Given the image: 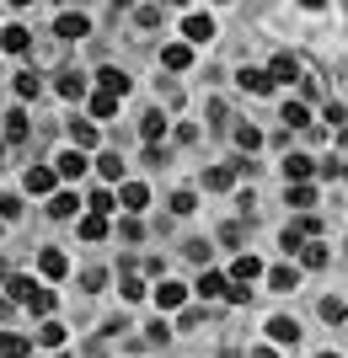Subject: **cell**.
Returning <instances> with one entry per match:
<instances>
[{"label":"cell","mask_w":348,"mask_h":358,"mask_svg":"<svg viewBox=\"0 0 348 358\" xmlns=\"http://www.w3.org/2000/svg\"><path fill=\"white\" fill-rule=\"evenodd\" d=\"M6 284H11V299H16V305H27L32 315H48V310H54V294H48L43 284H32V278H6Z\"/></svg>","instance_id":"6da1fadb"},{"label":"cell","mask_w":348,"mask_h":358,"mask_svg":"<svg viewBox=\"0 0 348 358\" xmlns=\"http://www.w3.org/2000/svg\"><path fill=\"white\" fill-rule=\"evenodd\" d=\"M54 32H60L64 43H76V38H86V32H91V22H86L81 11H64L60 22H54Z\"/></svg>","instance_id":"7a4b0ae2"},{"label":"cell","mask_w":348,"mask_h":358,"mask_svg":"<svg viewBox=\"0 0 348 358\" xmlns=\"http://www.w3.org/2000/svg\"><path fill=\"white\" fill-rule=\"evenodd\" d=\"M268 337H273L279 348H295V343H300V327H295L289 315H273V321H268Z\"/></svg>","instance_id":"3957f363"},{"label":"cell","mask_w":348,"mask_h":358,"mask_svg":"<svg viewBox=\"0 0 348 358\" xmlns=\"http://www.w3.org/2000/svg\"><path fill=\"white\" fill-rule=\"evenodd\" d=\"M81 171H86V155H81V150H64L60 161H54V177H64V182H76Z\"/></svg>","instance_id":"277c9868"},{"label":"cell","mask_w":348,"mask_h":358,"mask_svg":"<svg viewBox=\"0 0 348 358\" xmlns=\"http://www.w3.org/2000/svg\"><path fill=\"white\" fill-rule=\"evenodd\" d=\"M0 358H32V343L16 331H0Z\"/></svg>","instance_id":"5b68a950"},{"label":"cell","mask_w":348,"mask_h":358,"mask_svg":"<svg viewBox=\"0 0 348 358\" xmlns=\"http://www.w3.org/2000/svg\"><path fill=\"white\" fill-rule=\"evenodd\" d=\"M204 187H209V193H225V187H236V166H214V171H204Z\"/></svg>","instance_id":"8992f818"},{"label":"cell","mask_w":348,"mask_h":358,"mask_svg":"<svg viewBox=\"0 0 348 358\" xmlns=\"http://www.w3.org/2000/svg\"><path fill=\"white\" fill-rule=\"evenodd\" d=\"M118 203H123V209H145V203H151L145 182H123V187H118Z\"/></svg>","instance_id":"52a82bcc"},{"label":"cell","mask_w":348,"mask_h":358,"mask_svg":"<svg viewBox=\"0 0 348 358\" xmlns=\"http://www.w3.org/2000/svg\"><path fill=\"white\" fill-rule=\"evenodd\" d=\"M118 91H97V96H91V118H113V113H118Z\"/></svg>","instance_id":"ba28073f"},{"label":"cell","mask_w":348,"mask_h":358,"mask_svg":"<svg viewBox=\"0 0 348 358\" xmlns=\"http://www.w3.org/2000/svg\"><path fill=\"white\" fill-rule=\"evenodd\" d=\"M182 299H188V289H182V284H172V278H167L161 289H155V305H161V310H177Z\"/></svg>","instance_id":"9c48e42d"},{"label":"cell","mask_w":348,"mask_h":358,"mask_svg":"<svg viewBox=\"0 0 348 358\" xmlns=\"http://www.w3.org/2000/svg\"><path fill=\"white\" fill-rule=\"evenodd\" d=\"M242 91H252V96H268V91H273L268 70H242Z\"/></svg>","instance_id":"30bf717a"},{"label":"cell","mask_w":348,"mask_h":358,"mask_svg":"<svg viewBox=\"0 0 348 358\" xmlns=\"http://www.w3.org/2000/svg\"><path fill=\"white\" fill-rule=\"evenodd\" d=\"M182 32H188L193 43H209V38H214V22H209V16H188V22H182Z\"/></svg>","instance_id":"8fae6325"},{"label":"cell","mask_w":348,"mask_h":358,"mask_svg":"<svg viewBox=\"0 0 348 358\" xmlns=\"http://www.w3.org/2000/svg\"><path fill=\"white\" fill-rule=\"evenodd\" d=\"M230 278H236V284H252V278H263V262H258V257H236Z\"/></svg>","instance_id":"7c38bea8"},{"label":"cell","mask_w":348,"mask_h":358,"mask_svg":"<svg viewBox=\"0 0 348 358\" xmlns=\"http://www.w3.org/2000/svg\"><path fill=\"white\" fill-rule=\"evenodd\" d=\"M0 43H6V54H27L32 32H27V27H6V32H0Z\"/></svg>","instance_id":"4fadbf2b"},{"label":"cell","mask_w":348,"mask_h":358,"mask_svg":"<svg viewBox=\"0 0 348 358\" xmlns=\"http://www.w3.org/2000/svg\"><path fill=\"white\" fill-rule=\"evenodd\" d=\"M27 193H54V171L48 166H27Z\"/></svg>","instance_id":"5bb4252c"},{"label":"cell","mask_w":348,"mask_h":358,"mask_svg":"<svg viewBox=\"0 0 348 358\" xmlns=\"http://www.w3.org/2000/svg\"><path fill=\"white\" fill-rule=\"evenodd\" d=\"M311 171H316V161H311V155H289V161H284V177H289V182H305Z\"/></svg>","instance_id":"9a60e30c"},{"label":"cell","mask_w":348,"mask_h":358,"mask_svg":"<svg viewBox=\"0 0 348 358\" xmlns=\"http://www.w3.org/2000/svg\"><path fill=\"white\" fill-rule=\"evenodd\" d=\"M38 268H43L48 278H64V273H70V262H64V252H54V246H48V252L38 257Z\"/></svg>","instance_id":"2e32d148"},{"label":"cell","mask_w":348,"mask_h":358,"mask_svg":"<svg viewBox=\"0 0 348 358\" xmlns=\"http://www.w3.org/2000/svg\"><path fill=\"white\" fill-rule=\"evenodd\" d=\"M295 75H300V59H289V54H279L268 64V80H295Z\"/></svg>","instance_id":"e0dca14e"},{"label":"cell","mask_w":348,"mask_h":358,"mask_svg":"<svg viewBox=\"0 0 348 358\" xmlns=\"http://www.w3.org/2000/svg\"><path fill=\"white\" fill-rule=\"evenodd\" d=\"M60 96H70V102H81V96H86V80H81L76 70H64V75H60Z\"/></svg>","instance_id":"ac0fdd59"},{"label":"cell","mask_w":348,"mask_h":358,"mask_svg":"<svg viewBox=\"0 0 348 358\" xmlns=\"http://www.w3.org/2000/svg\"><path fill=\"white\" fill-rule=\"evenodd\" d=\"M161 64H167V70H188V64H193V48H182V43H172L167 54H161Z\"/></svg>","instance_id":"d6986e66"},{"label":"cell","mask_w":348,"mask_h":358,"mask_svg":"<svg viewBox=\"0 0 348 358\" xmlns=\"http://www.w3.org/2000/svg\"><path fill=\"white\" fill-rule=\"evenodd\" d=\"M97 80H102V91H118V96H129V75H123V70H113V64H107V70L97 75Z\"/></svg>","instance_id":"ffe728a7"},{"label":"cell","mask_w":348,"mask_h":358,"mask_svg":"<svg viewBox=\"0 0 348 358\" xmlns=\"http://www.w3.org/2000/svg\"><path fill=\"white\" fill-rule=\"evenodd\" d=\"M139 134H145V139L155 145V139L167 134V118H161V113H145V118H139Z\"/></svg>","instance_id":"44dd1931"},{"label":"cell","mask_w":348,"mask_h":358,"mask_svg":"<svg viewBox=\"0 0 348 358\" xmlns=\"http://www.w3.org/2000/svg\"><path fill=\"white\" fill-rule=\"evenodd\" d=\"M107 236V220L102 214H86V220H81V241H102Z\"/></svg>","instance_id":"7402d4cb"},{"label":"cell","mask_w":348,"mask_h":358,"mask_svg":"<svg viewBox=\"0 0 348 358\" xmlns=\"http://www.w3.org/2000/svg\"><path fill=\"white\" fill-rule=\"evenodd\" d=\"M300 262H305V268H327V246H321V241L300 246Z\"/></svg>","instance_id":"603a6c76"},{"label":"cell","mask_w":348,"mask_h":358,"mask_svg":"<svg viewBox=\"0 0 348 358\" xmlns=\"http://www.w3.org/2000/svg\"><path fill=\"white\" fill-rule=\"evenodd\" d=\"M48 214H54V220H70V214H76V193H54Z\"/></svg>","instance_id":"cb8c5ba5"},{"label":"cell","mask_w":348,"mask_h":358,"mask_svg":"<svg viewBox=\"0 0 348 358\" xmlns=\"http://www.w3.org/2000/svg\"><path fill=\"white\" fill-rule=\"evenodd\" d=\"M295 278H300L295 268H273V273H268V289H279V294H284V289H295Z\"/></svg>","instance_id":"d4e9b609"},{"label":"cell","mask_w":348,"mask_h":358,"mask_svg":"<svg viewBox=\"0 0 348 358\" xmlns=\"http://www.w3.org/2000/svg\"><path fill=\"white\" fill-rule=\"evenodd\" d=\"M289 203H295V209H311V203H316L311 182H295V187H289Z\"/></svg>","instance_id":"484cf974"},{"label":"cell","mask_w":348,"mask_h":358,"mask_svg":"<svg viewBox=\"0 0 348 358\" xmlns=\"http://www.w3.org/2000/svg\"><path fill=\"white\" fill-rule=\"evenodd\" d=\"M134 27H145V32L161 27V6H139V11H134Z\"/></svg>","instance_id":"4316f807"},{"label":"cell","mask_w":348,"mask_h":358,"mask_svg":"<svg viewBox=\"0 0 348 358\" xmlns=\"http://www.w3.org/2000/svg\"><path fill=\"white\" fill-rule=\"evenodd\" d=\"M6 139H11V145H22V139H27V118H22V113H11V118H6Z\"/></svg>","instance_id":"83f0119b"},{"label":"cell","mask_w":348,"mask_h":358,"mask_svg":"<svg viewBox=\"0 0 348 358\" xmlns=\"http://www.w3.org/2000/svg\"><path fill=\"white\" fill-rule=\"evenodd\" d=\"M284 123L289 129H311V123H305V102H284Z\"/></svg>","instance_id":"f1b7e54d"},{"label":"cell","mask_w":348,"mask_h":358,"mask_svg":"<svg viewBox=\"0 0 348 358\" xmlns=\"http://www.w3.org/2000/svg\"><path fill=\"white\" fill-rule=\"evenodd\" d=\"M70 134H76V150H91V145H97V123H76Z\"/></svg>","instance_id":"f546056e"},{"label":"cell","mask_w":348,"mask_h":358,"mask_svg":"<svg viewBox=\"0 0 348 358\" xmlns=\"http://www.w3.org/2000/svg\"><path fill=\"white\" fill-rule=\"evenodd\" d=\"M16 91H22V96H38V91H43V80H38L32 70H22V75H16Z\"/></svg>","instance_id":"4dcf8cb0"},{"label":"cell","mask_w":348,"mask_h":358,"mask_svg":"<svg viewBox=\"0 0 348 358\" xmlns=\"http://www.w3.org/2000/svg\"><path fill=\"white\" fill-rule=\"evenodd\" d=\"M279 246H284V252H300V246H305V230H300V224H289L284 236H279Z\"/></svg>","instance_id":"1f68e13d"},{"label":"cell","mask_w":348,"mask_h":358,"mask_svg":"<svg viewBox=\"0 0 348 358\" xmlns=\"http://www.w3.org/2000/svg\"><path fill=\"white\" fill-rule=\"evenodd\" d=\"M38 343H43V348H60L64 343V327H60V321H48V327L38 331Z\"/></svg>","instance_id":"d6a6232c"},{"label":"cell","mask_w":348,"mask_h":358,"mask_svg":"<svg viewBox=\"0 0 348 358\" xmlns=\"http://www.w3.org/2000/svg\"><path fill=\"white\" fill-rule=\"evenodd\" d=\"M97 171H102L107 182H118V177H123V161H118V155H102V161H97Z\"/></svg>","instance_id":"836d02e7"},{"label":"cell","mask_w":348,"mask_h":358,"mask_svg":"<svg viewBox=\"0 0 348 358\" xmlns=\"http://www.w3.org/2000/svg\"><path fill=\"white\" fill-rule=\"evenodd\" d=\"M236 145H242V150H258V145H263V134L252 129V123H242V129H236Z\"/></svg>","instance_id":"e575fe53"},{"label":"cell","mask_w":348,"mask_h":358,"mask_svg":"<svg viewBox=\"0 0 348 358\" xmlns=\"http://www.w3.org/2000/svg\"><path fill=\"white\" fill-rule=\"evenodd\" d=\"M198 294H225V278H220V273H204V278H198Z\"/></svg>","instance_id":"d590c367"},{"label":"cell","mask_w":348,"mask_h":358,"mask_svg":"<svg viewBox=\"0 0 348 358\" xmlns=\"http://www.w3.org/2000/svg\"><path fill=\"white\" fill-rule=\"evenodd\" d=\"M343 315H348L343 299H321V321H343Z\"/></svg>","instance_id":"8d00e7d4"},{"label":"cell","mask_w":348,"mask_h":358,"mask_svg":"<svg viewBox=\"0 0 348 358\" xmlns=\"http://www.w3.org/2000/svg\"><path fill=\"white\" fill-rule=\"evenodd\" d=\"M193 209H198L193 193H172V214H193Z\"/></svg>","instance_id":"74e56055"},{"label":"cell","mask_w":348,"mask_h":358,"mask_svg":"<svg viewBox=\"0 0 348 358\" xmlns=\"http://www.w3.org/2000/svg\"><path fill=\"white\" fill-rule=\"evenodd\" d=\"M145 337H151V343L161 348V343H167V337H172V327H167V321H151V331H145Z\"/></svg>","instance_id":"f35d334b"},{"label":"cell","mask_w":348,"mask_h":358,"mask_svg":"<svg viewBox=\"0 0 348 358\" xmlns=\"http://www.w3.org/2000/svg\"><path fill=\"white\" fill-rule=\"evenodd\" d=\"M107 284V273L102 268H91V273H81V289H102Z\"/></svg>","instance_id":"ab89813d"},{"label":"cell","mask_w":348,"mask_h":358,"mask_svg":"<svg viewBox=\"0 0 348 358\" xmlns=\"http://www.w3.org/2000/svg\"><path fill=\"white\" fill-rule=\"evenodd\" d=\"M123 299H145V284H139V278H123Z\"/></svg>","instance_id":"60d3db41"},{"label":"cell","mask_w":348,"mask_h":358,"mask_svg":"<svg viewBox=\"0 0 348 358\" xmlns=\"http://www.w3.org/2000/svg\"><path fill=\"white\" fill-rule=\"evenodd\" d=\"M16 214H22V203H16V198H0V220H16Z\"/></svg>","instance_id":"b9f144b4"},{"label":"cell","mask_w":348,"mask_h":358,"mask_svg":"<svg viewBox=\"0 0 348 358\" xmlns=\"http://www.w3.org/2000/svg\"><path fill=\"white\" fill-rule=\"evenodd\" d=\"M252 358H279V353H273V348H258V353H252Z\"/></svg>","instance_id":"7bdbcfd3"},{"label":"cell","mask_w":348,"mask_h":358,"mask_svg":"<svg viewBox=\"0 0 348 358\" xmlns=\"http://www.w3.org/2000/svg\"><path fill=\"white\" fill-rule=\"evenodd\" d=\"M300 6H305V11H321V0H300Z\"/></svg>","instance_id":"ee69618b"},{"label":"cell","mask_w":348,"mask_h":358,"mask_svg":"<svg viewBox=\"0 0 348 358\" xmlns=\"http://www.w3.org/2000/svg\"><path fill=\"white\" fill-rule=\"evenodd\" d=\"M0 278H11V273H6V262H0Z\"/></svg>","instance_id":"f6af8a7d"},{"label":"cell","mask_w":348,"mask_h":358,"mask_svg":"<svg viewBox=\"0 0 348 358\" xmlns=\"http://www.w3.org/2000/svg\"><path fill=\"white\" fill-rule=\"evenodd\" d=\"M167 6H188V0H167Z\"/></svg>","instance_id":"bcb514c9"},{"label":"cell","mask_w":348,"mask_h":358,"mask_svg":"<svg viewBox=\"0 0 348 358\" xmlns=\"http://www.w3.org/2000/svg\"><path fill=\"white\" fill-rule=\"evenodd\" d=\"M11 6H32V0H11Z\"/></svg>","instance_id":"7dc6e473"},{"label":"cell","mask_w":348,"mask_h":358,"mask_svg":"<svg viewBox=\"0 0 348 358\" xmlns=\"http://www.w3.org/2000/svg\"><path fill=\"white\" fill-rule=\"evenodd\" d=\"M343 80H348V64H343Z\"/></svg>","instance_id":"c3c4849f"},{"label":"cell","mask_w":348,"mask_h":358,"mask_svg":"<svg viewBox=\"0 0 348 358\" xmlns=\"http://www.w3.org/2000/svg\"><path fill=\"white\" fill-rule=\"evenodd\" d=\"M343 145H348V129H343Z\"/></svg>","instance_id":"681fc988"},{"label":"cell","mask_w":348,"mask_h":358,"mask_svg":"<svg viewBox=\"0 0 348 358\" xmlns=\"http://www.w3.org/2000/svg\"><path fill=\"white\" fill-rule=\"evenodd\" d=\"M321 358H337V353H321Z\"/></svg>","instance_id":"f907efd6"},{"label":"cell","mask_w":348,"mask_h":358,"mask_svg":"<svg viewBox=\"0 0 348 358\" xmlns=\"http://www.w3.org/2000/svg\"><path fill=\"white\" fill-rule=\"evenodd\" d=\"M225 358H242V353H225Z\"/></svg>","instance_id":"816d5d0a"},{"label":"cell","mask_w":348,"mask_h":358,"mask_svg":"<svg viewBox=\"0 0 348 358\" xmlns=\"http://www.w3.org/2000/svg\"><path fill=\"white\" fill-rule=\"evenodd\" d=\"M60 358H70V353H60Z\"/></svg>","instance_id":"f5cc1de1"},{"label":"cell","mask_w":348,"mask_h":358,"mask_svg":"<svg viewBox=\"0 0 348 358\" xmlns=\"http://www.w3.org/2000/svg\"><path fill=\"white\" fill-rule=\"evenodd\" d=\"M220 6H225V0H220Z\"/></svg>","instance_id":"db71d44e"}]
</instances>
